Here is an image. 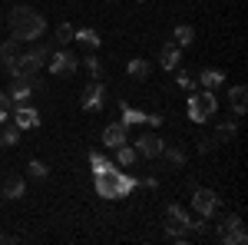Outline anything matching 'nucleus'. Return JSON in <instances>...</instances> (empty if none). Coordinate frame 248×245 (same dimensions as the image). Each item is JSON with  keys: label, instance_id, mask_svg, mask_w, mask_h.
<instances>
[{"label": "nucleus", "instance_id": "393cba45", "mask_svg": "<svg viewBox=\"0 0 248 245\" xmlns=\"http://www.w3.org/2000/svg\"><path fill=\"white\" fill-rule=\"evenodd\" d=\"M20 143V126L14 123V126H3V132H0V146H17Z\"/></svg>", "mask_w": 248, "mask_h": 245}, {"label": "nucleus", "instance_id": "c756f323", "mask_svg": "<svg viewBox=\"0 0 248 245\" xmlns=\"http://www.w3.org/2000/svg\"><path fill=\"white\" fill-rule=\"evenodd\" d=\"M70 40H73V27H70V23H60V27H57V43H60V47H66Z\"/></svg>", "mask_w": 248, "mask_h": 245}, {"label": "nucleus", "instance_id": "f3484780", "mask_svg": "<svg viewBox=\"0 0 248 245\" xmlns=\"http://www.w3.org/2000/svg\"><path fill=\"white\" fill-rule=\"evenodd\" d=\"M229 103H232V110H235V116H245V106H248V90L245 86H235L229 93Z\"/></svg>", "mask_w": 248, "mask_h": 245}, {"label": "nucleus", "instance_id": "5701e85b", "mask_svg": "<svg viewBox=\"0 0 248 245\" xmlns=\"http://www.w3.org/2000/svg\"><path fill=\"white\" fill-rule=\"evenodd\" d=\"M146 119H149V113H142V110H133V106H126V103H123V123H126V126L146 123Z\"/></svg>", "mask_w": 248, "mask_h": 245}, {"label": "nucleus", "instance_id": "39448f33", "mask_svg": "<svg viewBox=\"0 0 248 245\" xmlns=\"http://www.w3.org/2000/svg\"><path fill=\"white\" fill-rule=\"evenodd\" d=\"M218 239H222L225 245H245L248 242V232H245V226H242V215H238V212H232V215L222 219Z\"/></svg>", "mask_w": 248, "mask_h": 245}, {"label": "nucleus", "instance_id": "a878e982", "mask_svg": "<svg viewBox=\"0 0 248 245\" xmlns=\"http://www.w3.org/2000/svg\"><path fill=\"white\" fill-rule=\"evenodd\" d=\"M235 132H238L235 123H222V126L215 130V143H232V139H235Z\"/></svg>", "mask_w": 248, "mask_h": 245}, {"label": "nucleus", "instance_id": "cd10ccee", "mask_svg": "<svg viewBox=\"0 0 248 245\" xmlns=\"http://www.w3.org/2000/svg\"><path fill=\"white\" fill-rule=\"evenodd\" d=\"M83 66H86V73L93 76V80H99V76H103V63H99L96 57H86V60H83Z\"/></svg>", "mask_w": 248, "mask_h": 245}, {"label": "nucleus", "instance_id": "473e14b6", "mask_svg": "<svg viewBox=\"0 0 248 245\" xmlns=\"http://www.w3.org/2000/svg\"><path fill=\"white\" fill-rule=\"evenodd\" d=\"M215 149V136H205V139H199V152H212Z\"/></svg>", "mask_w": 248, "mask_h": 245}, {"label": "nucleus", "instance_id": "412c9836", "mask_svg": "<svg viewBox=\"0 0 248 245\" xmlns=\"http://www.w3.org/2000/svg\"><path fill=\"white\" fill-rule=\"evenodd\" d=\"M172 37H175V43H179V47H192V40H195V30H192L189 23H179Z\"/></svg>", "mask_w": 248, "mask_h": 245}, {"label": "nucleus", "instance_id": "6ab92c4d", "mask_svg": "<svg viewBox=\"0 0 248 245\" xmlns=\"http://www.w3.org/2000/svg\"><path fill=\"white\" fill-rule=\"evenodd\" d=\"M73 40H79V43H83V47H90V50H93V47H99V33H96L93 27H83V30H73Z\"/></svg>", "mask_w": 248, "mask_h": 245}, {"label": "nucleus", "instance_id": "f03ea898", "mask_svg": "<svg viewBox=\"0 0 248 245\" xmlns=\"http://www.w3.org/2000/svg\"><path fill=\"white\" fill-rule=\"evenodd\" d=\"M7 23H10V30H14V37H17L20 43H33V40H40L43 30H46L43 14H37L33 7H14L10 17H7Z\"/></svg>", "mask_w": 248, "mask_h": 245}, {"label": "nucleus", "instance_id": "6e6552de", "mask_svg": "<svg viewBox=\"0 0 248 245\" xmlns=\"http://www.w3.org/2000/svg\"><path fill=\"white\" fill-rule=\"evenodd\" d=\"M40 90V83H37V76H14V86H10V99H14V106L17 103H27L30 96Z\"/></svg>", "mask_w": 248, "mask_h": 245}, {"label": "nucleus", "instance_id": "dca6fc26", "mask_svg": "<svg viewBox=\"0 0 248 245\" xmlns=\"http://www.w3.org/2000/svg\"><path fill=\"white\" fill-rule=\"evenodd\" d=\"M20 53H23V50H20V40L17 37H10L7 43H0V63H3V66H7V63H14Z\"/></svg>", "mask_w": 248, "mask_h": 245}, {"label": "nucleus", "instance_id": "c85d7f7f", "mask_svg": "<svg viewBox=\"0 0 248 245\" xmlns=\"http://www.w3.org/2000/svg\"><path fill=\"white\" fill-rule=\"evenodd\" d=\"M166 235H169L172 242H179V245H186V242H189V232H186V229H175V226H166Z\"/></svg>", "mask_w": 248, "mask_h": 245}, {"label": "nucleus", "instance_id": "7ed1b4c3", "mask_svg": "<svg viewBox=\"0 0 248 245\" xmlns=\"http://www.w3.org/2000/svg\"><path fill=\"white\" fill-rule=\"evenodd\" d=\"M166 226L186 229V232H205V219L202 215H189L179 202H172V206H166Z\"/></svg>", "mask_w": 248, "mask_h": 245}, {"label": "nucleus", "instance_id": "423d86ee", "mask_svg": "<svg viewBox=\"0 0 248 245\" xmlns=\"http://www.w3.org/2000/svg\"><path fill=\"white\" fill-rule=\"evenodd\" d=\"M46 66H50V73H53V76H73V73H77V66H79V60L73 57V53H66V50H57V53H50Z\"/></svg>", "mask_w": 248, "mask_h": 245}, {"label": "nucleus", "instance_id": "9d476101", "mask_svg": "<svg viewBox=\"0 0 248 245\" xmlns=\"http://www.w3.org/2000/svg\"><path fill=\"white\" fill-rule=\"evenodd\" d=\"M37 70H40V63L33 60L30 50H27V53H20L14 63H7V73H10V76H33Z\"/></svg>", "mask_w": 248, "mask_h": 245}, {"label": "nucleus", "instance_id": "a211bd4d", "mask_svg": "<svg viewBox=\"0 0 248 245\" xmlns=\"http://www.w3.org/2000/svg\"><path fill=\"white\" fill-rule=\"evenodd\" d=\"M199 83H202V90H218V86L225 83V73H222V70H202Z\"/></svg>", "mask_w": 248, "mask_h": 245}, {"label": "nucleus", "instance_id": "20e7f679", "mask_svg": "<svg viewBox=\"0 0 248 245\" xmlns=\"http://www.w3.org/2000/svg\"><path fill=\"white\" fill-rule=\"evenodd\" d=\"M215 110H218V99H215L212 90H202V93H192L189 96V119H192V123H205Z\"/></svg>", "mask_w": 248, "mask_h": 245}, {"label": "nucleus", "instance_id": "0eeeda50", "mask_svg": "<svg viewBox=\"0 0 248 245\" xmlns=\"http://www.w3.org/2000/svg\"><path fill=\"white\" fill-rule=\"evenodd\" d=\"M192 209H195L202 219H209V215L218 212V196H215L212 189H195V192H192Z\"/></svg>", "mask_w": 248, "mask_h": 245}, {"label": "nucleus", "instance_id": "f704fd0d", "mask_svg": "<svg viewBox=\"0 0 248 245\" xmlns=\"http://www.w3.org/2000/svg\"><path fill=\"white\" fill-rule=\"evenodd\" d=\"M179 86H186V90H192V76H189V73H182V76H179Z\"/></svg>", "mask_w": 248, "mask_h": 245}, {"label": "nucleus", "instance_id": "4468645a", "mask_svg": "<svg viewBox=\"0 0 248 245\" xmlns=\"http://www.w3.org/2000/svg\"><path fill=\"white\" fill-rule=\"evenodd\" d=\"M159 60H162L166 70H175V66L182 63V47H179V43H166L162 53H159Z\"/></svg>", "mask_w": 248, "mask_h": 245}, {"label": "nucleus", "instance_id": "aec40b11", "mask_svg": "<svg viewBox=\"0 0 248 245\" xmlns=\"http://www.w3.org/2000/svg\"><path fill=\"white\" fill-rule=\"evenodd\" d=\"M136 159H139V152H136L133 146H126V143L116 146V163H119V166H133Z\"/></svg>", "mask_w": 248, "mask_h": 245}, {"label": "nucleus", "instance_id": "ddd939ff", "mask_svg": "<svg viewBox=\"0 0 248 245\" xmlns=\"http://www.w3.org/2000/svg\"><path fill=\"white\" fill-rule=\"evenodd\" d=\"M126 130H129L126 123H109V126L103 130V146H106V149L123 146V143H126Z\"/></svg>", "mask_w": 248, "mask_h": 245}, {"label": "nucleus", "instance_id": "72a5a7b5", "mask_svg": "<svg viewBox=\"0 0 248 245\" xmlns=\"http://www.w3.org/2000/svg\"><path fill=\"white\" fill-rule=\"evenodd\" d=\"M139 186H146V189H155V186H159V179H153V176H146V179H139Z\"/></svg>", "mask_w": 248, "mask_h": 245}, {"label": "nucleus", "instance_id": "4be33fe9", "mask_svg": "<svg viewBox=\"0 0 248 245\" xmlns=\"http://www.w3.org/2000/svg\"><path fill=\"white\" fill-rule=\"evenodd\" d=\"M129 76H133L136 83H142V80H146V76H149V63H146V60H129Z\"/></svg>", "mask_w": 248, "mask_h": 245}, {"label": "nucleus", "instance_id": "9b49d317", "mask_svg": "<svg viewBox=\"0 0 248 245\" xmlns=\"http://www.w3.org/2000/svg\"><path fill=\"white\" fill-rule=\"evenodd\" d=\"M10 116H14V123H17L20 130H37L40 126V113L33 110V106H27V103H17Z\"/></svg>", "mask_w": 248, "mask_h": 245}, {"label": "nucleus", "instance_id": "f8f14e48", "mask_svg": "<svg viewBox=\"0 0 248 245\" xmlns=\"http://www.w3.org/2000/svg\"><path fill=\"white\" fill-rule=\"evenodd\" d=\"M162 146H166V143H162L159 136H149V132H142V136L136 139V146H133V149L139 152V156H146V159H155V156L162 152Z\"/></svg>", "mask_w": 248, "mask_h": 245}, {"label": "nucleus", "instance_id": "b1692460", "mask_svg": "<svg viewBox=\"0 0 248 245\" xmlns=\"http://www.w3.org/2000/svg\"><path fill=\"white\" fill-rule=\"evenodd\" d=\"M159 156H166V159H169V166H186V152L179 149V146H162Z\"/></svg>", "mask_w": 248, "mask_h": 245}, {"label": "nucleus", "instance_id": "2eb2a0df", "mask_svg": "<svg viewBox=\"0 0 248 245\" xmlns=\"http://www.w3.org/2000/svg\"><path fill=\"white\" fill-rule=\"evenodd\" d=\"M23 179H20V176H7V179H3V186H0V192H3V199H20V196H23Z\"/></svg>", "mask_w": 248, "mask_h": 245}, {"label": "nucleus", "instance_id": "7c9ffc66", "mask_svg": "<svg viewBox=\"0 0 248 245\" xmlns=\"http://www.w3.org/2000/svg\"><path fill=\"white\" fill-rule=\"evenodd\" d=\"M90 166H93V172H103L106 166H113L106 156H99V152H90Z\"/></svg>", "mask_w": 248, "mask_h": 245}, {"label": "nucleus", "instance_id": "1a4fd4ad", "mask_svg": "<svg viewBox=\"0 0 248 245\" xmlns=\"http://www.w3.org/2000/svg\"><path fill=\"white\" fill-rule=\"evenodd\" d=\"M79 103H83V110H103V106H106V86H103L99 80H93L90 86H83Z\"/></svg>", "mask_w": 248, "mask_h": 245}, {"label": "nucleus", "instance_id": "2f4dec72", "mask_svg": "<svg viewBox=\"0 0 248 245\" xmlns=\"http://www.w3.org/2000/svg\"><path fill=\"white\" fill-rule=\"evenodd\" d=\"M27 172H30V176H33V179H46V166H43V163H40V159H33V163H30V166H27Z\"/></svg>", "mask_w": 248, "mask_h": 245}, {"label": "nucleus", "instance_id": "bb28decb", "mask_svg": "<svg viewBox=\"0 0 248 245\" xmlns=\"http://www.w3.org/2000/svg\"><path fill=\"white\" fill-rule=\"evenodd\" d=\"M10 113H14V99H10L7 93H0V123H7Z\"/></svg>", "mask_w": 248, "mask_h": 245}, {"label": "nucleus", "instance_id": "f257e3e1", "mask_svg": "<svg viewBox=\"0 0 248 245\" xmlns=\"http://www.w3.org/2000/svg\"><path fill=\"white\" fill-rule=\"evenodd\" d=\"M93 182H96V196H103V199H123V196H129L139 186L136 176H126L116 166H106L103 172H93Z\"/></svg>", "mask_w": 248, "mask_h": 245}]
</instances>
